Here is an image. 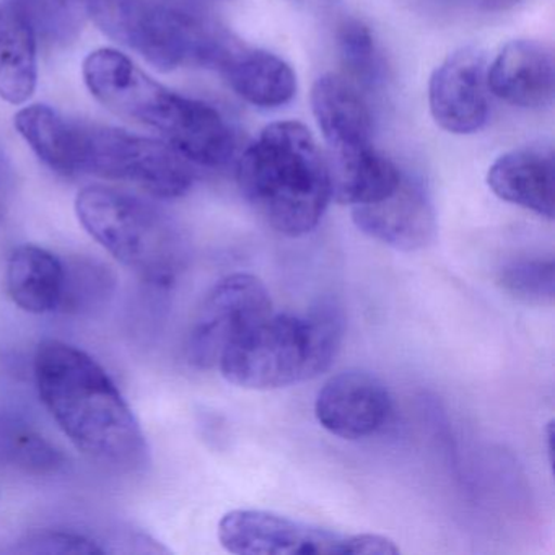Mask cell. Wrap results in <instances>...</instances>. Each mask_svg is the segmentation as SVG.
I'll return each mask as SVG.
<instances>
[{"label":"cell","instance_id":"obj_1","mask_svg":"<svg viewBox=\"0 0 555 555\" xmlns=\"http://www.w3.org/2000/svg\"><path fill=\"white\" fill-rule=\"evenodd\" d=\"M34 372L44 408L86 456L116 470L147 463L138 418L93 357L63 340L47 339L35 353Z\"/></svg>","mask_w":555,"mask_h":555},{"label":"cell","instance_id":"obj_2","mask_svg":"<svg viewBox=\"0 0 555 555\" xmlns=\"http://www.w3.org/2000/svg\"><path fill=\"white\" fill-rule=\"evenodd\" d=\"M83 80L109 112L160 132L191 164L222 167L235 154V132L216 108L171 92L119 51L90 53Z\"/></svg>","mask_w":555,"mask_h":555},{"label":"cell","instance_id":"obj_3","mask_svg":"<svg viewBox=\"0 0 555 555\" xmlns=\"http://www.w3.org/2000/svg\"><path fill=\"white\" fill-rule=\"evenodd\" d=\"M236 180L258 216L292 238L317 229L331 201L327 160L300 122L268 126L240 158Z\"/></svg>","mask_w":555,"mask_h":555},{"label":"cell","instance_id":"obj_4","mask_svg":"<svg viewBox=\"0 0 555 555\" xmlns=\"http://www.w3.org/2000/svg\"><path fill=\"white\" fill-rule=\"evenodd\" d=\"M89 14L109 38L160 70H220L242 47L191 0H89Z\"/></svg>","mask_w":555,"mask_h":555},{"label":"cell","instance_id":"obj_5","mask_svg":"<svg viewBox=\"0 0 555 555\" xmlns=\"http://www.w3.org/2000/svg\"><path fill=\"white\" fill-rule=\"evenodd\" d=\"M340 340L343 321L330 307L305 317L271 313L227 349L217 366L240 388H285L326 372Z\"/></svg>","mask_w":555,"mask_h":555},{"label":"cell","instance_id":"obj_6","mask_svg":"<svg viewBox=\"0 0 555 555\" xmlns=\"http://www.w3.org/2000/svg\"><path fill=\"white\" fill-rule=\"evenodd\" d=\"M83 229L122 266L158 288L171 287L183 266V243L155 204L106 186L83 188L76 199Z\"/></svg>","mask_w":555,"mask_h":555},{"label":"cell","instance_id":"obj_7","mask_svg":"<svg viewBox=\"0 0 555 555\" xmlns=\"http://www.w3.org/2000/svg\"><path fill=\"white\" fill-rule=\"evenodd\" d=\"M76 173L128 181L162 199L184 196L194 171L168 142L80 122Z\"/></svg>","mask_w":555,"mask_h":555},{"label":"cell","instance_id":"obj_8","mask_svg":"<svg viewBox=\"0 0 555 555\" xmlns=\"http://www.w3.org/2000/svg\"><path fill=\"white\" fill-rule=\"evenodd\" d=\"M219 539L233 554L395 555L385 535L343 534L262 509H233L219 522Z\"/></svg>","mask_w":555,"mask_h":555},{"label":"cell","instance_id":"obj_9","mask_svg":"<svg viewBox=\"0 0 555 555\" xmlns=\"http://www.w3.org/2000/svg\"><path fill=\"white\" fill-rule=\"evenodd\" d=\"M271 313L268 288L256 275H227L197 310L188 336V362L194 369H214L227 349Z\"/></svg>","mask_w":555,"mask_h":555},{"label":"cell","instance_id":"obj_10","mask_svg":"<svg viewBox=\"0 0 555 555\" xmlns=\"http://www.w3.org/2000/svg\"><path fill=\"white\" fill-rule=\"evenodd\" d=\"M487 64L482 51L463 48L430 79L428 105L437 125L451 134H474L489 118Z\"/></svg>","mask_w":555,"mask_h":555},{"label":"cell","instance_id":"obj_11","mask_svg":"<svg viewBox=\"0 0 555 555\" xmlns=\"http://www.w3.org/2000/svg\"><path fill=\"white\" fill-rule=\"evenodd\" d=\"M352 219L360 232L399 251L427 248L437 233L430 196L422 181L409 175H402L389 196L353 207Z\"/></svg>","mask_w":555,"mask_h":555},{"label":"cell","instance_id":"obj_12","mask_svg":"<svg viewBox=\"0 0 555 555\" xmlns=\"http://www.w3.org/2000/svg\"><path fill=\"white\" fill-rule=\"evenodd\" d=\"M318 422L336 437L360 440L376 434L391 414L385 383L362 370L327 379L314 402Z\"/></svg>","mask_w":555,"mask_h":555},{"label":"cell","instance_id":"obj_13","mask_svg":"<svg viewBox=\"0 0 555 555\" xmlns=\"http://www.w3.org/2000/svg\"><path fill=\"white\" fill-rule=\"evenodd\" d=\"M487 87L496 99L519 108L541 109L551 105L555 92L551 50L538 41H512L487 69Z\"/></svg>","mask_w":555,"mask_h":555},{"label":"cell","instance_id":"obj_14","mask_svg":"<svg viewBox=\"0 0 555 555\" xmlns=\"http://www.w3.org/2000/svg\"><path fill=\"white\" fill-rule=\"evenodd\" d=\"M487 184L505 203L554 219L555 168L551 149L522 147L502 155L490 167Z\"/></svg>","mask_w":555,"mask_h":555},{"label":"cell","instance_id":"obj_15","mask_svg":"<svg viewBox=\"0 0 555 555\" xmlns=\"http://www.w3.org/2000/svg\"><path fill=\"white\" fill-rule=\"evenodd\" d=\"M311 106L331 152L372 145V116L356 87L327 74L314 82Z\"/></svg>","mask_w":555,"mask_h":555},{"label":"cell","instance_id":"obj_16","mask_svg":"<svg viewBox=\"0 0 555 555\" xmlns=\"http://www.w3.org/2000/svg\"><path fill=\"white\" fill-rule=\"evenodd\" d=\"M38 82V37L22 0L0 2V99L24 105Z\"/></svg>","mask_w":555,"mask_h":555},{"label":"cell","instance_id":"obj_17","mask_svg":"<svg viewBox=\"0 0 555 555\" xmlns=\"http://www.w3.org/2000/svg\"><path fill=\"white\" fill-rule=\"evenodd\" d=\"M331 199L349 206H363L389 196L401 181L402 173L385 155L369 147L331 152Z\"/></svg>","mask_w":555,"mask_h":555},{"label":"cell","instance_id":"obj_18","mask_svg":"<svg viewBox=\"0 0 555 555\" xmlns=\"http://www.w3.org/2000/svg\"><path fill=\"white\" fill-rule=\"evenodd\" d=\"M236 95L259 108L287 105L297 93L292 67L268 51L249 50L245 44L220 69Z\"/></svg>","mask_w":555,"mask_h":555},{"label":"cell","instance_id":"obj_19","mask_svg":"<svg viewBox=\"0 0 555 555\" xmlns=\"http://www.w3.org/2000/svg\"><path fill=\"white\" fill-rule=\"evenodd\" d=\"M5 284L12 301L28 313L44 314L60 310L64 261L40 246H21L9 258Z\"/></svg>","mask_w":555,"mask_h":555},{"label":"cell","instance_id":"obj_20","mask_svg":"<svg viewBox=\"0 0 555 555\" xmlns=\"http://www.w3.org/2000/svg\"><path fill=\"white\" fill-rule=\"evenodd\" d=\"M15 128L43 164L63 177H76L79 122L47 105H31L15 116Z\"/></svg>","mask_w":555,"mask_h":555},{"label":"cell","instance_id":"obj_21","mask_svg":"<svg viewBox=\"0 0 555 555\" xmlns=\"http://www.w3.org/2000/svg\"><path fill=\"white\" fill-rule=\"evenodd\" d=\"M0 464L31 476H56L66 456L27 422L0 414Z\"/></svg>","mask_w":555,"mask_h":555},{"label":"cell","instance_id":"obj_22","mask_svg":"<svg viewBox=\"0 0 555 555\" xmlns=\"http://www.w3.org/2000/svg\"><path fill=\"white\" fill-rule=\"evenodd\" d=\"M336 38L340 60L350 76L369 89L378 87L385 80V60L370 28L357 18H343L337 24Z\"/></svg>","mask_w":555,"mask_h":555},{"label":"cell","instance_id":"obj_23","mask_svg":"<svg viewBox=\"0 0 555 555\" xmlns=\"http://www.w3.org/2000/svg\"><path fill=\"white\" fill-rule=\"evenodd\" d=\"M38 40L66 44L76 40L86 25L89 0H22Z\"/></svg>","mask_w":555,"mask_h":555},{"label":"cell","instance_id":"obj_24","mask_svg":"<svg viewBox=\"0 0 555 555\" xmlns=\"http://www.w3.org/2000/svg\"><path fill=\"white\" fill-rule=\"evenodd\" d=\"M115 278L112 271L92 259L64 261V292L60 310L69 313L92 311L112 295Z\"/></svg>","mask_w":555,"mask_h":555},{"label":"cell","instance_id":"obj_25","mask_svg":"<svg viewBox=\"0 0 555 555\" xmlns=\"http://www.w3.org/2000/svg\"><path fill=\"white\" fill-rule=\"evenodd\" d=\"M503 292L532 307H551L555 300V266L552 259H518L500 271Z\"/></svg>","mask_w":555,"mask_h":555},{"label":"cell","instance_id":"obj_26","mask_svg":"<svg viewBox=\"0 0 555 555\" xmlns=\"http://www.w3.org/2000/svg\"><path fill=\"white\" fill-rule=\"evenodd\" d=\"M21 551L30 554H105L106 548L77 532L47 529L28 535L22 542Z\"/></svg>","mask_w":555,"mask_h":555},{"label":"cell","instance_id":"obj_27","mask_svg":"<svg viewBox=\"0 0 555 555\" xmlns=\"http://www.w3.org/2000/svg\"><path fill=\"white\" fill-rule=\"evenodd\" d=\"M480 11L486 12H502L515 8L521 0H474Z\"/></svg>","mask_w":555,"mask_h":555},{"label":"cell","instance_id":"obj_28","mask_svg":"<svg viewBox=\"0 0 555 555\" xmlns=\"http://www.w3.org/2000/svg\"><path fill=\"white\" fill-rule=\"evenodd\" d=\"M191 2H196V0H191Z\"/></svg>","mask_w":555,"mask_h":555}]
</instances>
